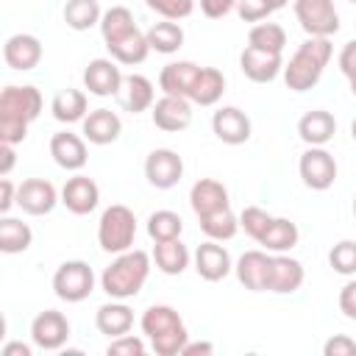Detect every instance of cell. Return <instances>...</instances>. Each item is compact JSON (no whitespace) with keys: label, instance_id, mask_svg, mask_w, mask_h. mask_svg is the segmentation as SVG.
I'll return each mask as SVG.
<instances>
[{"label":"cell","instance_id":"obj_17","mask_svg":"<svg viewBox=\"0 0 356 356\" xmlns=\"http://www.w3.org/2000/svg\"><path fill=\"white\" fill-rule=\"evenodd\" d=\"M270 261H273V256H267L264 250H245L239 256V261L234 264L239 284L245 289H250V292H267V284H270Z\"/></svg>","mask_w":356,"mask_h":356},{"label":"cell","instance_id":"obj_48","mask_svg":"<svg viewBox=\"0 0 356 356\" xmlns=\"http://www.w3.org/2000/svg\"><path fill=\"white\" fill-rule=\"evenodd\" d=\"M339 70H342L345 78L356 72V39L342 47V53H339Z\"/></svg>","mask_w":356,"mask_h":356},{"label":"cell","instance_id":"obj_42","mask_svg":"<svg viewBox=\"0 0 356 356\" xmlns=\"http://www.w3.org/2000/svg\"><path fill=\"white\" fill-rule=\"evenodd\" d=\"M150 11L161 14L164 19H184L195 11V0H145Z\"/></svg>","mask_w":356,"mask_h":356},{"label":"cell","instance_id":"obj_57","mask_svg":"<svg viewBox=\"0 0 356 356\" xmlns=\"http://www.w3.org/2000/svg\"><path fill=\"white\" fill-rule=\"evenodd\" d=\"M348 3H356V0H348Z\"/></svg>","mask_w":356,"mask_h":356},{"label":"cell","instance_id":"obj_47","mask_svg":"<svg viewBox=\"0 0 356 356\" xmlns=\"http://www.w3.org/2000/svg\"><path fill=\"white\" fill-rule=\"evenodd\" d=\"M339 309L348 320H356V281H348L339 289Z\"/></svg>","mask_w":356,"mask_h":356},{"label":"cell","instance_id":"obj_52","mask_svg":"<svg viewBox=\"0 0 356 356\" xmlns=\"http://www.w3.org/2000/svg\"><path fill=\"white\" fill-rule=\"evenodd\" d=\"M0 353H3V356H31L33 350H31V345H25V342H6V345L0 348Z\"/></svg>","mask_w":356,"mask_h":356},{"label":"cell","instance_id":"obj_31","mask_svg":"<svg viewBox=\"0 0 356 356\" xmlns=\"http://www.w3.org/2000/svg\"><path fill=\"white\" fill-rule=\"evenodd\" d=\"M50 111H53V117L58 122L70 125V122H78V120H83L89 114V100H86V95L81 89H61L53 97Z\"/></svg>","mask_w":356,"mask_h":356},{"label":"cell","instance_id":"obj_50","mask_svg":"<svg viewBox=\"0 0 356 356\" xmlns=\"http://www.w3.org/2000/svg\"><path fill=\"white\" fill-rule=\"evenodd\" d=\"M17 153H14V145H8V142H0V175L6 178L8 172H11V167H14V159Z\"/></svg>","mask_w":356,"mask_h":356},{"label":"cell","instance_id":"obj_39","mask_svg":"<svg viewBox=\"0 0 356 356\" xmlns=\"http://www.w3.org/2000/svg\"><path fill=\"white\" fill-rule=\"evenodd\" d=\"M200 231H203L209 239H214V242H225V239H231V236L239 231V217H236L231 209L206 214V217H200Z\"/></svg>","mask_w":356,"mask_h":356},{"label":"cell","instance_id":"obj_19","mask_svg":"<svg viewBox=\"0 0 356 356\" xmlns=\"http://www.w3.org/2000/svg\"><path fill=\"white\" fill-rule=\"evenodd\" d=\"M189 203H192V211L200 217L206 214H214V211H222V209H231V200H228V189L214 181V178H200L192 184L189 189Z\"/></svg>","mask_w":356,"mask_h":356},{"label":"cell","instance_id":"obj_25","mask_svg":"<svg viewBox=\"0 0 356 356\" xmlns=\"http://www.w3.org/2000/svg\"><path fill=\"white\" fill-rule=\"evenodd\" d=\"M197 72H200V67H197L195 61H170V64L161 67V72H159V86H161L164 95L189 97Z\"/></svg>","mask_w":356,"mask_h":356},{"label":"cell","instance_id":"obj_26","mask_svg":"<svg viewBox=\"0 0 356 356\" xmlns=\"http://www.w3.org/2000/svg\"><path fill=\"white\" fill-rule=\"evenodd\" d=\"M117 97H120V103H122L125 111L139 114V111L153 108V97H156V92H153L150 78L134 72V75H125V78H122V89L117 92Z\"/></svg>","mask_w":356,"mask_h":356},{"label":"cell","instance_id":"obj_23","mask_svg":"<svg viewBox=\"0 0 356 356\" xmlns=\"http://www.w3.org/2000/svg\"><path fill=\"white\" fill-rule=\"evenodd\" d=\"M334 134H337V120H334V114L325 111V108H312V111H306V114L300 117V122H298V136H300L309 147H323V145H328V142L334 139Z\"/></svg>","mask_w":356,"mask_h":356},{"label":"cell","instance_id":"obj_13","mask_svg":"<svg viewBox=\"0 0 356 356\" xmlns=\"http://www.w3.org/2000/svg\"><path fill=\"white\" fill-rule=\"evenodd\" d=\"M211 131L225 145H245L250 139V117L236 106H222L211 117Z\"/></svg>","mask_w":356,"mask_h":356},{"label":"cell","instance_id":"obj_30","mask_svg":"<svg viewBox=\"0 0 356 356\" xmlns=\"http://www.w3.org/2000/svg\"><path fill=\"white\" fill-rule=\"evenodd\" d=\"M147 44L150 50L161 53V56H170V53H178L184 47V28L175 22V19H164V22H153L147 31Z\"/></svg>","mask_w":356,"mask_h":356},{"label":"cell","instance_id":"obj_49","mask_svg":"<svg viewBox=\"0 0 356 356\" xmlns=\"http://www.w3.org/2000/svg\"><path fill=\"white\" fill-rule=\"evenodd\" d=\"M14 203H17V189H14V184L8 181V175H6V178L0 181V214H8Z\"/></svg>","mask_w":356,"mask_h":356},{"label":"cell","instance_id":"obj_7","mask_svg":"<svg viewBox=\"0 0 356 356\" xmlns=\"http://www.w3.org/2000/svg\"><path fill=\"white\" fill-rule=\"evenodd\" d=\"M298 172L309 189L325 192L337 181V161L325 147H309L298 161Z\"/></svg>","mask_w":356,"mask_h":356},{"label":"cell","instance_id":"obj_28","mask_svg":"<svg viewBox=\"0 0 356 356\" xmlns=\"http://www.w3.org/2000/svg\"><path fill=\"white\" fill-rule=\"evenodd\" d=\"M222 92H225V75L217 67H200V72L192 83L189 100L197 106H214L222 97Z\"/></svg>","mask_w":356,"mask_h":356},{"label":"cell","instance_id":"obj_44","mask_svg":"<svg viewBox=\"0 0 356 356\" xmlns=\"http://www.w3.org/2000/svg\"><path fill=\"white\" fill-rule=\"evenodd\" d=\"M236 14L245 19V22H261L267 19L273 11L264 0H236Z\"/></svg>","mask_w":356,"mask_h":356},{"label":"cell","instance_id":"obj_37","mask_svg":"<svg viewBox=\"0 0 356 356\" xmlns=\"http://www.w3.org/2000/svg\"><path fill=\"white\" fill-rule=\"evenodd\" d=\"M100 17L97 0H67L64 6V22L72 31H89L92 25H100Z\"/></svg>","mask_w":356,"mask_h":356},{"label":"cell","instance_id":"obj_35","mask_svg":"<svg viewBox=\"0 0 356 356\" xmlns=\"http://www.w3.org/2000/svg\"><path fill=\"white\" fill-rule=\"evenodd\" d=\"M108 53H111V58H114L117 64L134 67V64H142V61L147 58L150 44H147V36L136 28V31H131L125 39H120V42L108 44Z\"/></svg>","mask_w":356,"mask_h":356},{"label":"cell","instance_id":"obj_54","mask_svg":"<svg viewBox=\"0 0 356 356\" xmlns=\"http://www.w3.org/2000/svg\"><path fill=\"white\" fill-rule=\"evenodd\" d=\"M348 83H350V92L356 95V72H353V75H348Z\"/></svg>","mask_w":356,"mask_h":356},{"label":"cell","instance_id":"obj_15","mask_svg":"<svg viewBox=\"0 0 356 356\" xmlns=\"http://www.w3.org/2000/svg\"><path fill=\"white\" fill-rule=\"evenodd\" d=\"M323 70L325 67L314 56H309L303 47H298L295 56L284 64V81L292 92H306L312 86H317V81L323 78Z\"/></svg>","mask_w":356,"mask_h":356},{"label":"cell","instance_id":"obj_51","mask_svg":"<svg viewBox=\"0 0 356 356\" xmlns=\"http://www.w3.org/2000/svg\"><path fill=\"white\" fill-rule=\"evenodd\" d=\"M211 353H214V345L206 342V339H200V342H186L184 350H181V356H211Z\"/></svg>","mask_w":356,"mask_h":356},{"label":"cell","instance_id":"obj_8","mask_svg":"<svg viewBox=\"0 0 356 356\" xmlns=\"http://www.w3.org/2000/svg\"><path fill=\"white\" fill-rule=\"evenodd\" d=\"M184 175V159L170 147H156L145 159V178L156 189H172Z\"/></svg>","mask_w":356,"mask_h":356},{"label":"cell","instance_id":"obj_10","mask_svg":"<svg viewBox=\"0 0 356 356\" xmlns=\"http://www.w3.org/2000/svg\"><path fill=\"white\" fill-rule=\"evenodd\" d=\"M58 203V192L50 181L44 178H25L19 186H17V206L25 211V214H33V217H42V214H50L53 206Z\"/></svg>","mask_w":356,"mask_h":356},{"label":"cell","instance_id":"obj_21","mask_svg":"<svg viewBox=\"0 0 356 356\" xmlns=\"http://www.w3.org/2000/svg\"><path fill=\"white\" fill-rule=\"evenodd\" d=\"M50 156H53V161L61 170H70V172L83 170L86 167V159H89L86 142L78 134H70V131L53 134V139H50Z\"/></svg>","mask_w":356,"mask_h":356},{"label":"cell","instance_id":"obj_11","mask_svg":"<svg viewBox=\"0 0 356 356\" xmlns=\"http://www.w3.org/2000/svg\"><path fill=\"white\" fill-rule=\"evenodd\" d=\"M122 70L111 58H92L83 70V86L95 97H114L122 89Z\"/></svg>","mask_w":356,"mask_h":356},{"label":"cell","instance_id":"obj_5","mask_svg":"<svg viewBox=\"0 0 356 356\" xmlns=\"http://www.w3.org/2000/svg\"><path fill=\"white\" fill-rule=\"evenodd\" d=\"M53 292L67 303H81L95 292V273L86 261L70 259L53 273Z\"/></svg>","mask_w":356,"mask_h":356},{"label":"cell","instance_id":"obj_46","mask_svg":"<svg viewBox=\"0 0 356 356\" xmlns=\"http://www.w3.org/2000/svg\"><path fill=\"white\" fill-rule=\"evenodd\" d=\"M231 8H236V0H200V11L209 19H222L225 14H231Z\"/></svg>","mask_w":356,"mask_h":356},{"label":"cell","instance_id":"obj_24","mask_svg":"<svg viewBox=\"0 0 356 356\" xmlns=\"http://www.w3.org/2000/svg\"><path fill=\"white\" fill-rule=\"evenodd\" d=\"M81 122H83V136L92 145H111L122 134V120L111 108H95Z\"/></svg>","mask_w":356,"mask_h":356},{"label":"cell","instance_id":"obj_36","mask_svg":"<svg viewBox=\"0 0 356 356\" xmlns=\"http://www.w3.org/2000/svg\"><path fill=\"white\" fill-rule=\"evenodd\" d=\"M248 44L264 53H284L286 47V31L275 22H259L248 33Z\"/></svg>","mask_w":356,"mask_h":356},{"label":"cell","instance_id":"obj_53","mask_svg":"<svg viewBox=\"0 0 356 356\" xmlns=\"http://www.w3.org/2000/svg\"><path fill=\"white\" fill-rule=\"evenodd\" d=\"M264 3L270 6V11H278V8H284V6L289 3V0H264Z\"/></svg>","mask_w":356,"mask_h":356},{"label":"cell","instance_id":"obj_9","mask_svg":"<svg viewBox=\"0 0 356 356\" xmlns=\"http://www.w3.org/2000/svg\"><path fill=\"white\" fill-rule=\"evenodd\" d=\"M31 339L42 350H58L70 339V320L56 309H44L31 323Z\"/></svg>","mask_w":356,"mask_h":356},{"label":"cell","instance_id":"obj_55","mask_svg":"<svg viewBox=\"0 0 356 356\" xmlns=\"http://www.w3.org/2000/svg\"><path fill=\"white\" fill-rule=\"evenodd\" d=\"M350 136H353V139H356V120H353V122H350Z\"/></svg>","mask_w":356,"mask_h":356},{"label":"cell","instance_id":"obj_6","mask_svg":"<svg viewBox=\"0 0 356 356\" xmlns=\"http://www.w3.org/2000/svg\"><path fill=\"white\" fill-rule=\"evenodd\" d=\"M295 17L309 36H334L339 31L334 0H295Z\"/></svg>","mask_w":356,"mask_h":356},{"label":"cell","instance_id":"obj_3","mask_svg":"<svg viewBox=\"0 0 356 356\" xmlns=\"http://www.w3.org/2000/svg\"><path fill=\"white\" fill-rule=\"evenodd\" d=\"M139 325H142V334L150 339V348L159 356H181L184 345L189 342L186 325L172 306H164V303L147 306L142 312Z\"/></svg>","mask_w":356,"mask_h":356},{"label":"cell","instance_id":"obj_29","mask_svg":"<svg viewBox=\"0 0 356 356\" xmlns=\"http://www.w3.org/2000/svg\"><path fill=\"white\" fill-rule=\"evenodd\" d=\"M153 261L164 275H181L189 267V250L181 242V236L178 239H167V242H156Z\"/></svg>","mask_w":356,"mask_h":356},{"label":"cell","instance_id":"obj_18","mask_svg":"<svg viewBox=\"0 0 356 356\" xmlns=\"http://www.w3.org/2000/svg\"><path fill=\"white\" fill-rule=\"evenodd\" d=\"M3 58L11 70L28 72L42 61V42L33 33H14L3 44Z\"/></svg>","mask_w":356,"mask_h":356},{"label":"cell","instance_id":"obj_27","mask_svg":"<svg viewBox=\"0 0 356 356\" xmlns=\"http://www.w3.org/2000/svg\"><path fill=\"white\" fill-rule=\"evenodd\" d=\"M95 325H97V331L106 334L108 339L122 337V334H128V331L134 328V312H131L122 300L114 298L111 303H103V306L97 309V314H95Z\"/></svg>","mask_w":356,"mask_h":356},{"label":"cell","instance_id":"obj_40","mask_svg":"<svg viewBox=\"0 0 356 356\" xmlns=\"http://www.w3.org/2000/svg\"><path fill=\"white\" fill-rule=\"evenodd\" d=\"M328 264L339 275H356V242L342 239L328 250Z\"/></svg>","mask_w":356,"mask_h":356},{"label":"cell","instance_id":"obj_38","mask_svg":"<svg viewBox=\"0 0 356 356\" xmlns=\"http://www.w3.org/2000/svg\"><path fill=\"white\" fill-rule=\"evenodd\" d=\"M184 231V220L181 214L170 211V209H159L147 217V234L153 242H167V239H178Z\"/></svg>","mask_w":356,"mask_h":356},{"label":"cell","instance_id":"obj_43","mask_svg":"<svg viewBox=\"0 0 356 356\" xmlns=\"http://www.w3.org/2000/svg\"><path fill=\"white\" fill-rule=\"evenodd\" d=\"M108 356H145V339L142 337H134V334H122V337H114L106 348Z\"/></svg>","mask_w":356,"mask_h":356},{"label":"cell","instance_id":"obj_12","mask_svg":"<svg viewBox=\"0 0 356 356\" xmlns=\"http://www.w3.org/2000/svg\"><path fill=\"white\" fill-rule=\"evenodd\" d=\"M150 114H153V125L156 128H161L167 134H178V131L189 128V122H192V100L189 97L164 95L161 100L153 103Z\"/></svg>","mask_w":356,"mask_h":356},{"label":"cell","instance_id":"obj_20","mask_svg":"<svg viewBox=\"0 0 356 356\" xmlns=\"http://www.w3.org/2000/svg\"><path fill=\"white\" fill-rule=\"evenodd\" d=\"M195 270H197V275L203 281H211L214 284V281H222L234 270V264H231L228 250L220 242L209 239V242L197 245V250H195Z\"/></svg>","mask_w":356,"mask_h":356},{"label":"cell","instance_id":"obj_2","mask_svg":"<svg viewBox=\"0 0 356 356\" xmlns=\"http://www.w3.org/2000/svg\"><path fill=\"white\" fill-rule=\"evenodd\" d=\"M150 275V256L145 250H125V253H117V259L103 270L100 275V286L108 298H117V300H128V298H136L145 286Z\"/></svg>","mask_w":356,"mask_h":356},{"label":"cell","instance_id":"obj_45","mask_svg":"<svg viewBox=\"0 0 356 356\" xmlns=\"http://www.w3.org/2000/svg\"><path fill=\"white\" fill-rule=\"evenodd\" d=\"M323 356H356V339L348 334H334L323 345Z\"/></svg>","mask_w":356,"mask_h":356},{"label":"cell","instance_id":"obj_33","mask_svg":"<svg viewBox=\"0 0 356 356\" xmlns=\"http://www.w3.org/2000/svg\"><path fill=\"white\" fill-rule=\"evenodd\" d=\"M298 239H300V231L292 220L273 217V222H270L267 234L259 239V245H264V250H270V253H286L298 245Z\"/></svg>","mask_w":356,"mask_h":356},{"label":"cell","instance_id":"obj_4","mask_svg":"<svg viewBox=\"0 0 356 356\" xmlns=\"http://www.w3.org/2000/svg\"><path fill=\"white\" fill-rule=\"evenodd\" d=\"M136 236V217L128 206L114 203L100 214L97 222V242L106 253H125L131 250Z\"/></svg>","mask_w":356,"mask_h":356},{"label":"cell","instance_id":"obj_22","mask_svg":"<svg viewBox=\"0 0 356 356\" xmlns=\"http://www.w3.org/2000/svg\"><path fill=\"white\" fill-rule=\"evenodd\" d=\"M303 284V264L292 256H284V253H275L273 261H270V284H267V292H275V295H292L298 292Z\"/></svg>","mask_w":356,"mask_h":356},{"label":"cell","instance_id":"obj_16","mask_svg":"<svg viewBox=\"0 0 356 356\" xmlns=\"http://www.w3.org/2000/svg\"><path fill=\"white\" fill-rule=\"evenodd\" d=\"M61 203H64L72 214L83 217V214H89V211L97 209V203H100V189H97V184H95L89 175H72V178H67V184H64V189H61Z\"/></svg>","mask_w":356,"mask_h":356},{"label":"cell","instance_id":"obj_56","mask_svg":"<svg viewBox=\"0 0 356 356\" xmlns=\"http://www.w3.org/2000/svg\"><path fill=\"white\" fill-rule=\"evenodd\" d=\"M353 217H356V197H353Z\"/></svg>","mask_w":356,"mask_h":356},{"label":"cell","instance_id":"obj_14","mask_svg":"<svg viewBox=\"0 0 356 356\" xmlns=\"http://www.w3.org/2000/svg\"><path fill=\"white\" fill-rule=\"evenodd\" d=\"M239 70L253 83H270L278 78V72H284V58H281V53H264V50H256L248 44L239 56Z\"/></svg>","mask_w":356,"mask_h":356},{"label":"cell","instance_id":"obj_41","mask_svg":"<svg viewBox=\"0 0 356 356\" xmlns=\"http://www.w3.org/2000/svg\"><path fill=\"white\" fill-rule=\"evenodd\" d=\"M270 222H273V214H267L261 206H245L242 214H239V228H245V234L256 242L267 234Z\"/></svg>","mask_w":356,"mask_h":356},{"label":"cell","instance_id":"obj_32","mask_svg":"<svg viewBox=\"0 0 356 356\" xmlns=\"http://www.w3.org/2000/svg\"><path fill=\"white\" fill-rule=\"evenodd\" d=\"M31 242H33L31 225L17 220V217L3 214V220H0V250L8 253V256L11 253H25L31 248Z\"/></svg>","mask_w":356,"mask_h":356},{"label":"cell","instance_id":"obj_1","mask_svg":"<svg viewBox=\"0 0 356 356\" xmlns=\"http://www.w3.org/2000/svg\"><path fill=\"white\" fill-rule=\"evenodd\" d=\"M42 111V95L36 86H6L0 92V142L19 145L28 136V125Z\"/></svg>","mask_w":356,"mask_h":356},{"label":"cell","instance_id":"obj_34","mask_svg":"<svg viewBox=\"0 0 356 356\" xmlns=\"http://www.w3.org/2000/svg\"><path fill=\"white\" fill-rule=\"evenodd\" d=\"M131 31H136V22H134L131 8L111 6L108 11H103V17H100V33H103L106 47L114 44V42H120V39H125Z\"/></svg>","mask_w":356,"mask_h":356}]
</instances>
